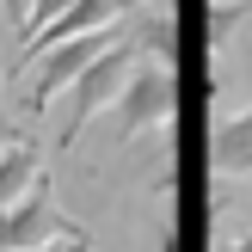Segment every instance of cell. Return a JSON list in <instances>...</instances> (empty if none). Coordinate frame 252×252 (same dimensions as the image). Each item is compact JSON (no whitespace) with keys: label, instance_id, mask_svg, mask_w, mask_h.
<instances>
[{"label":"cell","instance_id":"4fadbf2b","mask_svg":"<svg viewBox=\"0 0 252 252\" xmlns=\"http://www.w3.org/2000/svg\"><path fill=\"white\" fill-rule=\"evenodd\" d=\"M154 252H179V234H160V246Z\"/></svg>","mask_w":252,"mask_h":252},{"label":"cell","instance_id":"7a4b0ae2","mask_svg":"<svg viewBox=\"0 0 252 252\" xmlns=\"http://www.w3.org/2000/svg\"><path fill=\"white\" fill-rule=\"evenodd\" d=\"M117 142L129 148L135 135H148V129H166L172 123V111H179V80H172V68L166 62H135V74L123 80V93H117Z\"/></svg>","mask_w":252,"mask_h":252},{"label":"cell","instance_id":"3957f363","mask_svg":"<svg viewBox=\"0 0 252 252\" xmlns=\"http://www.w3.org/2000/svg\"><path fill=\"white\" fill-rule=\"evenodd\" d=\"M135 62H142V49H135L129 37H117V43H111L105 56H98L93 68L68 86V123H62V148L80 142V129H86V123H93L105 105H117V93H123V80L135 74Z\"/></svg>","mask_w":252,"mask_h":252},{"label":"cell","instance_id":"6da1fadb","mask_svg":"<svg viewBox=\"0 0 252 252\" xmlns=\"http://www.w3.org/2000/svg\"><path fill=\"white\" fill-rule=\"evenodd\" d=\"M117 37H123V19H117V25H98V31H80V37H62V43H49L43 56H31V62H25V68H31L25 111L37 117V111H43L49 98L62 93V86H74V80H80V74L93 68V62L105 56L111 43H117Z\"/></svg>","mask_w":252,"mask_h":252},{"label":"cell","instance_id":"2e32d148","mask_svg":"<svg viewBox=\"0 0 252 252\" xmlns=\"http://www.w3.org/2000/svg\"><path fill=\"white\" fill-rule=\"evenodd\" d=\"M135 6H142V0H123V12H135Z\"/></svg>","mask_w":252,"mask_h":252},{"label":"cell","instance_id":"5bb4252c","mask_svg":"<svg viewBox=\"0 0 252 252\" xmlns=\"http://www.w3.org/2000/svg\"><path fill=\"white\" fill-rule=\"evenodd\" d=\"M25 252H62V240H49V246H25Z\"/></svg>","mask_w":252,"mask_h":252},{"label":"cell","instance_id":"30bf717a","mask_svg":"<svg viewBox=\"0 0 252 252\" xmlns=\"http://www.w3.org/2000/svg\"><path fill=\"white\" fill-rule=\"evenodd\" d=\"M68 6H74V0H37V6H31V37L43 31V25H56V19H62ZM31 37H25V43H31Z\"/></svg>","mask_w":252,"mask_h":252},{"label":"cell","instance_id":"7c38bea8","mask_svg":"<svg viewBox=\"0 0 252 252\" xmlns=\"http://www.w3.org/2000/svg\"><path fill=\"white\" fill-rule=\"evenodd\" d=\"M19 135H25V129H12V123H0V148H6V142H19Z\"/></svg>","mask_w":252,"mask_h":252},{"label":"cell","instance_id":"8992f818","mask_svg":"<svg viewBox=\"0 0 252 252\" xmlns=\"http://www.w3.org/2000/svg\"><path fill=\"white\" fill-rule=\"evenodd\" d=\"M209 172H216V185L252 172V105L234 111V117H216V129H209Z\"/></svg>","mask_w":252,"mask_h":252},{"label":"cell","instance_id":"9a60e30c","mask_svg":"<svg viewBox=\"0 0 252 252\" xmlns=\"http://www.w3.org/2000/svg\"><path fill=\"white\" fill-rule=\"evenodd\" d=\"M228 252H252V234H246V240H234V246H228Z\"/></svg>","mask_w":252,"mask_h":252},{"label":"cell","instance_id":"5b68a950","mask_svg":"<svg viewBox=\"0 0 252 252\" xmlns=\"http://www.w3.org/2000/svg\"><path fill=\"white\" fill-rule=\"evenodd\" d=\"M123 37L142 49L148 62H179V19H172V0H142L135 12H123Z\"/></svg>","mask_w":252,"mask_h":252},{"label":"cell","instance_id":"ba28073f","mask_svg":"<svg viewBox=\"0 0 252 252\" xmlns=\"http://www.w3.org/2000/svg\"><path fill=\"white\" fill-rule=\"evenodd\" d=\"M246 12H252V6H240V0H234V6H228V0H216V6H209V49H216V56L234 43V25H240Z\"/></svg>","mask_w":252,"mask_h":252},{"label":"cell","instance_id":"9c48e42d","mask_svg":"<svg viewBox=\"0 0 252 252\" xmlns=\"http://www.w3.org/2000/svg\"><path fill=\"white\" fill-rule=\"evenodd\" d=\"M31 6L37 0H0V31L12 37V49H25V37H31Z\"/></svg>","mask_w":252,"mask_h":252},{"label":"cell","instance_id":"52a82bcc","mask_svg":"<svg viewBox=\"0 0 252 252\" xmlns=\"http://www.w3.org/2000/svg\"><path fill=\"white\" fill-rule=\"evenodd\" d=\"M37 172H43V154H37L31 135H19V142L0 148V216H6V209L37 185Z\"/></svg>","mask_w":252,"mask_h":252},{"label":"cell","instance_id":"8fae6325","mask_svg":"<svg viewBox=\"0 0 252 252\" xmlns=\"http://www.w3.org/2000/svg\"><path fill=\"white\" fill-rule=\"evenodd\" d=\"M62 252H98V246H93V234H86V228H74L68 240H62Z\"/></svg>","mask_w":252,"mask_h":252},{"label":"cell","instance_id":"277c9868","mask_svg":"<svg viewBox=\"0 0 252 252\" xmlns=\"http://www.w3.org/2000/svg\"><path fill=\"white\" fill-rule=\"evenodd\" d=\"M80 221L56 203V179L37 172V185L19 197V203L0 216V252H25V246H49V240H68Z\"/></svg>","mask_w":252,"mask_h":252}]
</instances>
